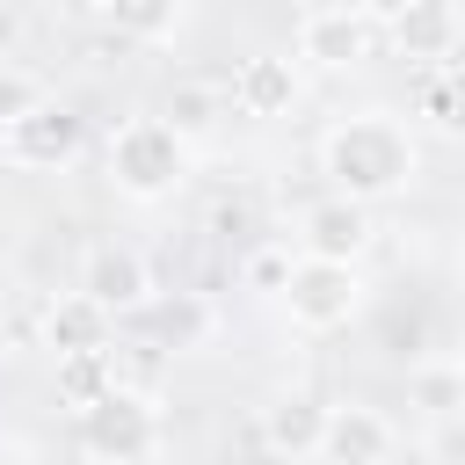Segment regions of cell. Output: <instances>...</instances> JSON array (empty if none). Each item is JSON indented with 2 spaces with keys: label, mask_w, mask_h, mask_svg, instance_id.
<instances>
[{
  "label": "cell",
  "mask_w": 465,
  "mask_h": 465,
  "mask_svg": "<svg viewBox=\"0 0 465 465\" xmlns=\"http://www.w3.org/2000/svg\"><path fill=\"white\" fill-rule=\"evenodd\" d=\"M371 240H378L371 203L320 196V203H305V211H298V254H312V262H363V254H371Z\"/></svg>",
  "instance_id": "7"
},
{
  "label": "cell",
  "mask_w": 465,
  "mask_h": 465,
  "mask_svg": "<svg viewBox=\"0 0 465 465\" xmlns=\"http://www.w3.org/2000/svg\"><path fill=\"white\" fill-rule=\"evenodd\" d=\"M80 291H87L109 320H116V312H145V305H153V269H145L138 247L102 240V247H87V262H80Z\"/></svg>",
  "instance_id": "8"
},
{
  "label": "cell",
  "mask_w": 465,
  "mask_h": 465,
  "mask_svg": "<svg viewBox=\"0 0 465 465\" xmlns=\"http://www.w3.org/2000/svg\"><path fill=\"white\" fill-rule=\"evenodd\" d=\"M44 102H51L44 73H29V65L0 58V131H7V124H22V116H29V109H44Z\"/></svg>",
  "instance_id": "19"
},
{
  "label": "cell",
  "mask_w": 465,
  "mask_h": 465,
  "mask_svg": "<svg viewBox=\"0 0 465 465\" xmlns=\"http://www.w3.org/2000/svg\"><path fill=\"white\" fill-rule=\"evenodd\" d=\"M458 283H465V262H458Z\"/></svg>",
  "instance_id": "24"
},
{
  "label": "cell",
  "mask_w": 465,
  "mask_h": 465,
  "mask_svg": "<svg viewBox=\"0 0 465 465\" xmlns=\"http://www.w3.org/2000/svg\"><path fill=\"white\" fill-rule=\"evenodd\" d=\"M196 327H203V312H196V305H182V312H167V341H174V349H182V341H189Z\"/></svg>",
  "instance_id": "22"
},
{
  "label": "cell",
  "mask_w": 465,
  "mask_h": 465,
  "mask_svg": "<svg viewBox=\"0 0 465 465\" xmlns=\"http://www.w3.org/2000/svg\"><path fill=\"white\" fill-rule=\"evenodd\" d=\"M80 450L94 465H145L160 450V407H153V392L109 385L94 407H80Z\"/></svg>",
  "instance_id": "4"
},
{
  "label": "cell",
  "mask_w": 465,
  "mask_h": 465,
  "mask_svg": "<svg viewBox=\"0 0 465 465\" xmlns=\"http://www.w3.org/2000/svg\"><path fill=\"white\" fill-rule=\"evenodd\" d=\"M102 167H109V189L131 196V203H160L189 182V138L160 116V109H138L124 124H109L102 138Z\"/></svg>",
  "instance_id": "2"
},
{
  "label": "cell",
  "mask_w": 465,
  "mask_h": 465,
  "mask_svg": "<svg viewBox=\"0 0 465 465\" xmlns=\"http://www.w3.org/2000/svg\"><path fill=\"white\" fill-rule=\"evenodd\" d=\"M414 116H421L429 131H443V138H465V58L436 65V73L414 87Z\"/></svg>",
  "instance_id": "15"
},
{
  "label": "cell",
  "mask_w": 465,
  "mask_h": 465,
  "mask_svg": "<svg viewBox=\"0 0 465 465\" xmlns=\"http://www.w3.org/2000/svg\"><path fill=\"white\" fill-rule=\"evenodd\" d=\"M291 51H298V65H320V73H356V65H371V58H378V29H371V22L341 0V7H312V15L298 22Z\"/></svg>",
  "instance_id": "5"
},
{
  "label": "cell",
  "mask_w": 465,
  "mask_h": 465,
  "mask_svg": "<svg viewBox=\"0 0 465 465\" xmlns=\"http://www.w3.org/2000/svg\"><path fill=\"white\" fill-rule=\"evenodd\" d=\"M320 421H327V407L312 400V392H276L269 407H262V443L276 450V458H312V443H320Z\"/></svg>",
  "instance_id": "13"
},
{
  "label": "cell",
  "mask_w": 465,
  "mask_h": 465,
  "mask_svg": "<svg viewBox=\"0 0 465 465\" xmlns=\"http://www.w3.org/2000/svg\"><path fill=\"white\" fill-rule=\"evenodd\" d=\"M291 102H298V58H283V51L240 58V73H232V109L240 116H283Z\"/></svg>",
  "instance_id": "10"
},
{
  "label": "cell",
  "mask_w": 465,
  "mask_h": 465,
  "mask_svg": "<svg viewBox=\"0 0 465 465\" xmlns=\"http://www.w3.org/2000/svg\"><path fill=\"white\" fill-rule=\"evenodd\" d=\"M385 36H392V51H400V58L450 65V58H458V0H414Z\"/></svg>",
  "instance_id": "11"
},
{
  "label": "cell",
  "mask_w": 465,
  "mask_h": 465,
  "mask_svg": "<svg viewBox=\"0 0 465 465\" xmlns=\"http://www.w3.org/2000/svg\"><path fill=\"white\" fill-rule=\"evenodd\" d=\"M363 269L356 262H312V254H298L291 262V276H283V320L298 327V334H341L356 312H363Z\"/></svg>",
  "instance_id": "3"
},
{
  "label": "cell",
  "mask_w": 465,
  "mask_h": 465,
  "mask_svg": "<svg viewBox=\"0 0 465 465\" xmlns=\"http://www.w3.org/2000/svg\"><path fill=\"white\" fill-rule=\"evenodd\" d=\"M349 7H356V15H363V22L378 29V36H385V29H392V22H400V15L414 7V0H349Z\"/></svg>",
  "instance_id": "21"
},
{
  "label": "cell",
  "mask_w": 465,
  "mask_h": 465,
  "mask_svg": "<svg viewBox=\"0 0 465 465\" xmlns=\"http://www.w3.org/2000/svg\"><path fill=\"white\" fill-rule=\"evenodd\" d=\"M450 363H458V371H465V341H458V356H450Z\"/></svg>",
  "instance_id": "23"
},
{
  "label": "cell",
  "mask_w": 465,
  "mask_h": 465,
  "mask_svg": "<svg viewBox=\"0 0 465 465\" xmlns=\"http://www.w3.org/2000/svg\"><path fill=\"white\" fill-rule=\"evenodd\" d=\"M225 109H232V102H225L211 80H182V87L167 94V109H160V116H167V124H174V131L196 145V138H211V131L225 124Z\"/></svg>",
  "instance_id": "17"
},
{
  "label": "cell",
  "mask_w": 465,
  "mask_h": 465,
  "mask_svg": "<svg viewBox=\"0 0 465 465\" xmlns=\"http://www.w3.org/2000/svg\"><path fill=\"white\" fill-rule=\"evenodd\" d=\"M407 400H414L429 421H458V414H465V371H458L450 356H436V363H414V378H407Z\"/></svg>",
  "instance_id": "16"
},
{
  "label": "cell",
  "mask_w": 465,
  "mask_h": 465,
  "mask_svg": "<svg viewBox=\"0 0 465 465\" xmlns=\"http://www.w3.org/2000/svg\"><path fill=\"white\" fill-rule=\"evenodd\" d=\"M36 334H44V349H51V356L109 349V312H102L87 291H58V298L44 305V320H36Z\"/></svg>",
  "instance_id": "12"
},
{
  "label": "cell",
  "mask_w": 465,
  "mask_h": 465,
  "mask_svg": "<svg viewBox=\"0 0 465 465\" xmlns=\"http://www.w3.org/2000/svg\"><path fill=\"white\" fill-rule=\"evenodd\" d=\"M94 15L116 44H174V29L189 22V0H94Z\"/></svg>",
  "instance_id": "14"
},
{
  "label": "cell",
  "mask_w": 465,
  "mask_h": 465,
  "mask_svg": "<svg viewBox=\"0 0 465 465\" xmlns=\"http://www.w3.org/2000/svg\"><path fill=\"white\" fill-rule=\"evenodd\" d=\"M291 262H298L291 247H254V254L240 262V276H247V291H269V298H276L283 276H291Z\"/></svg>",
  "instance_id": "20"
},
{
  "label": "cell",
  "mask_w": 465,
  "mask_h": 465,
  "mask_svg": "<svg viewBox=\"0 0 465 465\" xmlns=\"http://www.w3.org/2000/svg\"><path fill=\"white\" fill-rule=\"evenodd\" d=\"M80 116L65 109V102H44V109H29L22 124H7L0 131V153L15 160V167H65L73 153H80Z\"/></svg>",
  "instance_id": "9"
},
{
  "label": "cell",
  "mask_w": 465,
  "mask_h": 465,
  "mask_svg": "<svg viewBox=\"0 0 465 465\" xmlns=\"http://www.w3.org/2000/svg\"><path fill=\"white\" fill-rule=\"evenodd\" d=\"M400 450V429L363 407V400H334L327 421H320V443H312V465H385Z\"/></svg>",
  "instance_id": "6"
},
{
  "label": "cell",
  "mask_w": 465,
  "mask_h": 465,
  "mask_svg": "<svg viewBox=\"0 0 465 465\" xmlns=\"http://www.w3.org/2000/svg\"><path fill=\"white\" fill-rule=\"evenodd\" d=\"M320 174H327V196L392 203V196L414 189L421 145H414V131L392 109H356V116H341V124L320 131Z\"/></svg>",
  "instance_id": "1"
},
{
  "label": "cell",
  "mask_w": 465,
  "mask_h": 465,
  "mask_svg": "<svg viewBox=\"0 0 465 465\" xmlns=\"http://www.w3.org/2000/svg\"><path fill=\"white\" fill-rule=\"evenodd\" d=\"M116 385V371H109V349H80V356H58V400L80 414V407H94L102 392Z\"/></svg>",
  "instance_id": "18"
}]
</instances>
